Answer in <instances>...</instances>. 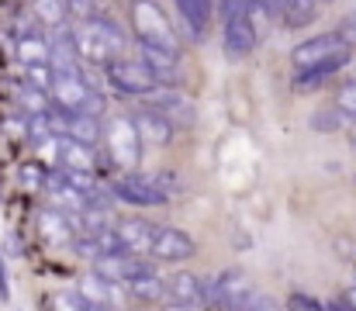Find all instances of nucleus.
I'll list each match as a JSON object with an SVG mask.
<instances>
[{"label": "nucleus", "mask_w": 356, "mask_h": 311, "mask_svg": "<svg viewBox=\"0 0 356 311\" xmlns=\"http://www.w3.org/2000/svg\"><path fill=\"white\" fill-rule=\"evenodd\" d=\"M73 42H76L80 59L108 66L124 49V31H121L118 21H111V17H83V24L73 31Z\"/></svg>", "instance_id": "f257e3e1"}, {"label": "nucleus", "mask_w": 356, "mask_h": 311, "mask_svg": "<svg viewBox=\"0 0 356 311\" xmlns=\"http://www.w3.org/2000/svg\"><path fill=\"white\" fill-rule=\"evenodd\" d=\"M204 305H218V308H270V301L256 298L252 280L242 270H225L208 284Z\"/></svg>", "instance_id": "f03ea898"}, {"label": "nucleus", "mask_w": 356, "mask_h": 311, "mask_svg": "<svg viewBox=\"0 0 356 311\" xmlns=\"http://www.w3.org/2000/svg\"><path fill=\"white\" fill-rule=\"evenodd\" d=\"M52 94H56V104L66 107V111H83V114H94V118H101V111H104V97L97 90H90V83L80 70L56 73Z\"/></svg>", "instance_id": "7ed1b4c3"}, {"label": "nucleus", "mask_w": 356, "mask_h": 311, "mask_svg": "<svg viewBox=\"0 0 356 311\" xmlns=\"http://www.w3.org/2000/svg\"><path fill=\"white\" fill-rule=\"evenodd\" d=\"M104 73H108V83L124 94V97H145V94H152L159 83H156V77H152V70L138 59H111L108 66H104Z\"/></svg>", "instance_id": "20e7f679"}, {"label": "nucleus", "mask_w": 356, "mask_h": 311, "mask_svg": "<svg viewBox=\"0 0 356 311\" xmlns=\"http://www.w3.org/2000/svg\"><path fill=\"white\" fill-rule=\"evenodd\" d=\"M135 28H138V38H142V42H152V45H163V49L180 52L170 21L163 17V10H159L152 0H138V3H135Z\"/></svg>", "instance_id": "39448f33"}, {"label": "nucleus", "mask_w": 356, "mask_h": 311, "mask_svg": "<svg viewBox=\"0 0 356 311\" xmlns=\"http://www.w3.org/2000/svg\"><path fill=\"white\" fill-rule=\"evenodd\" d=\"M111 194L118 198L121 205L131 207H159L170 201V194L152 177H121V180L111 184Z\"/></svg>", "instance_id": "423d86ee"}, {"label": "nucleus", "mask_w": 356, "mask_h": 311, "mask_svg": "<svg viewBox=\"0 0 356 311\" xmlns=\"http://www.w3.org/2000/svg\"><path fill=\"white\" fill-rule=\"evenodd\" d=\"M138 56L152 70V77H156L159 87H180V80H184V73H180V52L138 38Z\"/></svg>", "instance_id": "0eeeda50"}, {"label": "nucleus", "mask_w": 356, "mask_h": 311, "mask_svg": "<svg viewBox=\"0 0 356 311\" xmlns=\"http://www.w3.org/2000/svg\"><path fill=\"white\" fill-rule=\"evenodd\" d=\"M256 42H259V31H256L249 10L225 17V28H222V49H225L229 59H245V56L256 49Z\"/></svg>", "instance_id": "6e6552de"}, {"label": "nucleus", "mask_w": 356, "mask_h": 311, "mask_svg": "<svg viewBox=\"0 0 356 311\" xmlns=\"http://www.w3.org/2000/svg\"><path fill=\"white\" fill-rule=\"evenodd\" d=\"M149 253H152L156 260H163V263H184V260H191V256L197 253V242H194L187 232H180V228L159 225L156 235H152Z\"/></svg>", "instance_id": "1a4fd4ad"}, {"label": "nucleus", "mask_w": 356, "mask_h": 311, "mask_svg": "<svg viewBox=\"0 0 356 311\" xmlns=\"http://www.w3.org/2000/svg\"><path fill=\"white\" fill-rule=\"evenodd\" d=\"M346 49H350V42H346L343 31H322V35H315V38L294 45L291 59H294V66L301 70V66L322 63V59H329V56H336V52H346Z\"/></svg>", "instance_id": "9d476101"}, {"label": "nucleus", "mask_w": 356, "mask_h": 311, "mask_svg": "<svg viewBox=\"0 0 356 311\" xmlns=\"http://www.w3.org/2000/svg\"><path fill=\"white\" fill-rule=\"evenodd\" d=\"M204 294H208V284L191 270L173 273L170 284H166V301L173 308H197V305H204Z\"/></svg>", "instance_id": "9b49d317"}, {"label": "nucleus", "mask_w": 356, "mask_h": 311, "mask_svg": "<svg viewBox=\"0 0 356 311\" xmlns=\"http://www.w3.org/2000/svg\"><path fill=\"white\" fill-rule=\"evenodd\" d=\"M52 131L56 135H73L80 142H97L101 138V125L94 114H83V111H66L59 107V114H52Z\"/></svg>", "instance_id": "f8f14e48"}, {"label": "nucleus", "mask_w": 356, "mask_h": 311, "mask_svg": "<svg viewBox=\"0 0 356 311\" xmlns=\"http://www.w3.org/2000/svg\"><path fill=\"white\" fill-rule=\"evenodd\" d=\"M346 63H350V49H346V52H336V56H329V59H322V63L301 66V70L294 73V90H315V87L329 83Z\"/></svg>", "instance_id": "ddd939ff"}, {"label": "nucleus", "mask_w": 356, "mask_h": 311, "mask_svg": "<svg viewBox=\"0 0 356 311\" xmlns=\"http://www.w3.org/2000/svg\"><path fill=\"white\" fill-rule=\"evenodd\" d=\"M135 128H138V138L142 142H149V145H166L170 138H173V118H166L163 111H156V107H142L138 114H135Z\"/></svg>", "instance_id": "4468645a"}, {"label": "nucleus", "mask_w": 356, "mask_h": 311, "mask_svg": "<svg viewBox=\"0 0 356 311\" xmlns=\"http://www.w3.org/2000/svg\"><path fill=\"white\" fill-rule=\"evenodd\" d=\"M56 156L66 170H94V145L90 142H80L73 135H56Z\"/></svg>", "instance_id": "2eb2a0df"}, {"label": "nucleus", "mask_w": 356, "mask_h": 311, "mask_svg": "<svg viewBox=\"0 0 356 311\" xmlns=\"http://www.w3.org/2000/svg\"><path fill=\"white\" fill-rule=\"evenodd\" d=\"M80 291H83V298H87L90 308H111V305H118V280L104 277L101 270L87 273L80 280Z\"/></svg>", "instance_id": "dca6fc26"}, {"label": "nucleus", "mask_w": 356, "mask_h": 311, "mask_svg": "<svg viewBox=\"0 0 356 311\" xmlns=\"http://www.w3.org/2000/svg\"><path fill=\"white\" fill-rule=\"evenodd\" d=\"M145 97H149V101H145L149 107H156V111H163L166 118H173V125H177V121L187 125V121L194 118V114H191V104L184 101V94H180L177 87H163V90L156 87V90L145 94Z\"/></svg>", "instance_id": "f3484780"}, {"label": "nucleus", "mask_w": 356, "mask_h": 311, "mask_svg": "<svg viewBox=\"0 0 356 311\" xmlns=\"http://www.w3.org/2000/svg\"><path fill=\"white\" fill-rule=\"evenodd\" d=\"M156 228L159 225H152V221H142V218H124L115 225V232H118V239L131 249V253H145L149 246H152V235H156Z\"/></svg>", "instance_id": "a211bd4d"}, {"label": "nucleus", "mask_w": 356, "mask_h": 311, "mask_svg": "<svg viewBox=\"0 0 356 311\" xmlns=\"http://www.w3.org/2000/svg\"><path fill=\"white\" fill-rule=\"evenodd\" d=\"M38 232H42V239L45 242H56V246H66L70 239H73V225H70V218H66V211L59 207H45L42 214H38Z\"/></svg>", "instance_id": "6ab92c4d"}, {"label": "nucleus", "mask_w": 356, "mask_h": 311, "mask_svg": "<svg viewBox=\"0 0 356 311\" xmlns=\"http://www.w3.org/2000/svg\"><path fill=\"white\" fill-rule=\"evenodd\" d=\"M111 128H115V131H111V149H115V156H118L121 163H135L138 145H142L135 121H131V125H128V121H115Z\"/></svg>", "instance_id": "aec40b11"}, {"label": "nucleus", "mask_w": 356, "mask_h": 311, "mask_svg": "<svg viewBox=\"0 0 356 311\" xmlns=\"http://www.w3.org/2000/svg\"><path fill=\"white\" fill-rule=\"evenodd\" d=\"M325 3H329V0H284L280 17H284L287 28H305L308 21H315V14H318Z\"/></svg>", "instance_id": "412c9836"}, {"label": "nucleus", "mask_w": 356, "mask_h": 311, "mask_svg": "<svg viewBox=\"0 0 356 311\" xmlns=\"http://www.w3.org/2000/svg\"><path fill=\"white\" fill-rule=\"evenodd\" d=\"M177 10L191 35H204V28L211 21V0H177Z\"/></svg>", "instance_id": "4be33fe9"}, {"label": "nucleus", "mask_w": 356, "mask_h": 311, "mask_svg": "<svg viewBox=\"0 0 356 311\" xmlns=\"http://www.w3.org/2000/svg\"><path fill=\"white\" fill-rule=\"evenodd\" d=\"M128 284V291L138 298V301H159V298H166V284L149 270V273H138V277H131V280H124Z\"/></svg>", "instance_id": "5701e85b"}, {"label": "nucleus", "mask_w": 356, "mask_h": 311, "mask_svg": "<svg viewBox=\"0 0 356 311\" xmlns=\"http://www.w3.org/2000/svg\"><path fill=\"white\" fill-rule=\"evenodd\" d=\"M17 59L28 66V63H49L52 59V49L31 31V35H21V42H17Z\"/></svg>", "instance_id": "b1692460"}, {"label": "nucleus", "mask_w": 356, "mask_h": 311, "mask_svg": "<svg viewBox=\"0 0 356 311\" xmlns=\"http://www.w3.org/2000/svg\"><path fill=\"white\" fill-rule=\"evenodd\" d=\"M343 125H346V114H343L336 104L325 107V111H315V114H312V128H315V131H339Z\"/></svg>", "instance_id": "393cba45"}, {"label": "nucleus", "mask_w": 356, "mask_h": 311, "mask_svg": "<svg viewBox=\"0 0 356 311\" xmlns=\"http://www.w3.org/2000/svg\"><path fill=\"white\" fill-rule=\"evenodd\" d=\"M35 14H38L42 21L59 24V21H63V14H66V0H35Z\"/></svg>", "instance_id": "a878e982"}, {"label": "nucleus", "mask_w": 356, "mask_h": 311, "mask_svg": "<svg viewBox=\"0 0 356 311\" xmlns=\"http://www.w3.org/2000/svg\"><path fill=\"white\" fill-rule=\"evenodd\" d=\"M21 107H24V111H31V114L45 111V107H49V104H45V90H42V87H35V83L21 87Z\"/></svg>", "instance_id": "bb28decb"}, {"label": "nucleus", "mask_w": 356, "mask_h": 311, "mask_svg": "<svg viewBox=\"0 0 356 311\" xmlns=\"http://www.w3.org/2000/svg\"><path fill=\"white\" fill-rule=\"evenodd\" d=\"M336 107H339L346 118H356V80L336 90Z\"/></svg>", "instance_id": "cd10ccee"}, {"label": "nucleus", "mask_w": 356, "mask_h": 311, "mask_svg": "<svg viewBox=\"0 0 356 311\" xmlns=\"http://www.w3.org/2000/svg\"><path fill=\"white\" fill-rule=\"evenodd\" d=\"M52 80H56V77H49V63H28V83H35V87L49 90V87H52Z\"/></svg>", "instance_id": "c85d7f7f"}, {"label": "nucleus", "mask_w": 356, "mask_h": 311, "mask_svg": "<svg viewBox=\"0 0 356 311\" xmlns=\"http://www.w3.org/2000/svg\"><path fill=\"white\" fill-rule=\"evenodd\" d=\"M21 180H24L28 187H31V184H49V173H45L38 163H28V166L21 170Z\"/></svg>", "instance_id": "c756f323"}, {"label": "nucleus", "mask_w": 356, "mask_h": 311, "mask_svg": "<svg viewBox=\"0 0 356 311\" xmlns=\"http://www.w3.org/2000/svg\"><path fill=\"white\" fill-rule=\"evenodd\" d=\"M291 308H322L315 298H308V294H291V301H287Z\"/></svg>", "instance_id": "7c9ffc66"}, {"label": "nucleus", "mask_w": 356, "mask_h": 311, "mask_svg": "<svg viewBox=\"0 0 356 311\" xmlns=\"http://www.w3.org/2000/svg\"><path fill=\"white\" fill-rule=\"evenodd\" d=\"M10 298V280H7V260L0 256V301Z\"/></svg>", "instance_id": "2f4dec72"}, {"label": "nucleus", "mask_w": 356, "mask_h": 311, "mask_svg": "<svg viewBox=\"0 0 356 311\" xmlns=\"http://www.w3.org/2000/svg\"><path fill=\"white\" fill-rule=\"evenodd\" d=\"M339 31L346 35V42H350V45H356V14H353V17H346V24H343Z\"/></svg>", "instance_id": "473e14b6"}, {"label": "nucleus", "mask_w": 356, "mask_h": 311, "mask_svg": "<svg viewBox=\"0 0 356 311\" xmlns=\"http://www.w3.org/2000/svg\"><path fill=\"white\" fill-rule=\"evenodd\" d=\"M353 145H356V128H353Z\"/></svg>", "instance_id": "72a5a7b5"}]
</instances>
